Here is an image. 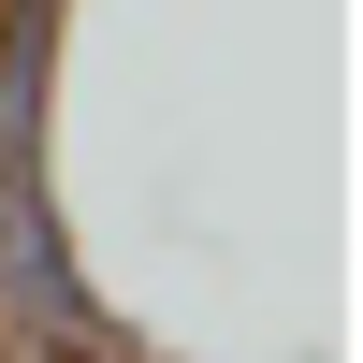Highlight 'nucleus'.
Returning a JSON list of instances; mask_svg holds the SVG:
<instances>
[{
	"label": "nucleus",
	"mask_w": 363,
	"mask_h": 363,
	"mask_svg": "<svg viewBox=\"0 0 363 363\" xmlns=\"http://www.w3.org/2000/svg\"><path fill=\"white\" fill-rule=\"evenodd\" d=\"M0 349L15 363H102V291H87L73 218L44 189V145H0Z\"/></svg>",
	"instance_id": "f257e3e1"
}]
</instances>
